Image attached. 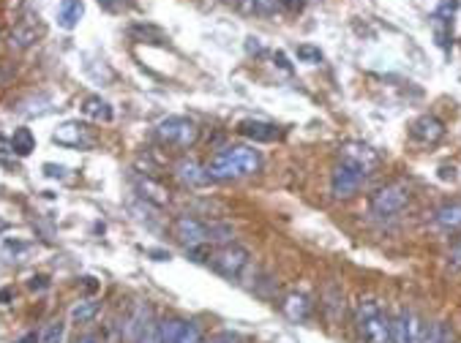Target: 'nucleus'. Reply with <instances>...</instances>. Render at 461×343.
Masks as SVG:
<instances>
[{"mask_svg": "<svg viewBox=\"0 0 461 343\" xmlns=\"http://www.w3.org/2000/svg\"><path fill=\"white\" fill-rule=\"evenodd\" d=\"M260 167H262V155H260V150H254V147H248V145H230V147H221V150L205 164L211 180H243V177L257 174Z\"/></svg>", "mask_w": 461, "mask_h": 343, "instance_id": "nucleus-1", "label": "nucleus"}, {"mask_svg": "<svg viewBox=\"0 0 461 343\" xmlns=\"http://www.w3.org/2000/svg\"><path fill=\"white\" fill-rule=\"evenodd\" d=\"M357 332L366 343H390V319L382 313L379 303L372 297H363L355 308Z\"/></svg>", "mask_w": 461, "mask_h": 343, "instance_id": "nucleus-2", "label": "nucleus"}, {"mask_svg": "<svg viewBox=\"0 0 461 343\" xmlns=\"http://www.w3.org/2000/svg\"><path fill=\"white\" fill-rule=\"evenodd\" d=\"M369 172L363 167H357L347 158H338V164L333 167V174H331V193L333 199H352L355 193L360 191V186L366 183Z\"/></svg>", "mask_w": 461, "mask_h": 343, "instance_id": "nucleus-3", "label": "nucleus"}, {"mask_svg": "<svg viewBox=\"0 0 461 343\" xmlns=\"http://www.w3.org/2000/svg\"><path fill=\"white\" fill-rule=\"evenodd\" d=\"M409 205V189L404 183H388L374 193L372 199V215L379 218V221H388V218H396L404 207Z\"/></svg>", "mask_w": 461, "mask_h": 343, "instance_id": "nucleus-4", "label": "nucleus"}, {"mask_svg": "<svg viewBox=\"0 0 461 343\" xmlns=\"http://www.w3.org/2000/svg\"><path fill=\"white\" fill-rule=\"evenodd\" d=\"M156 137L164 145H175V147H191L199 137V128L189 118H167L156 125Z\"/></svg>", "mask_w": 461, "mask_h": 343, "instance_id": "nucleus-5", "label": "nucleus"}, {"mask_svg": "<svg viewBox=\"0 0 461 343\" xmlns=\"http://www.w3.org/2000/svg\"><path fill=\"white\" fill-rule=\"evenodd\" d=\"M211 264H213V270L221 275V278L235 281L238 275L246 270L248 251L246 248H240V245H224V248H218V251L211 257Z\"/></svg>", "mask_w": 461, "mask_h": 343, "instance_id": "nucleus-6", "label": "nucleus"}, {"mask_svg": "<svg viewBox=\"0 0 461 343\" xmlns=\"http://www.w3.org/2000/svg\"><path fill=\"white\" fill-rule=\"evenodd\" d=\"M175 237L189 251H196L199 245L208 242V226L199 221V218H194V215H180L175 221Z\"/></svg>", "mask_w": 461, "mask_h": 343, "instance_id": "nucleus-7", "label": "nucleus"}, {"mask_svg": "<svg viewBox=\"0 0 461 343\" xmlns=\"http://www.w3.org/2000/svg\"><path fill=\"white\" fill-rule=\"evenodd\" d=\"M421 327H423V322H418L409 310L401 308L390 319V343H418Z\"/></svg>", "mask_w": 461, "mask_h": 343, "instance_id": "nucleus-8", "label": "nucleus"}, {"mask_svg": "<svg viewBox=\"0 0 461 343\" xmlns=\"http://www.w3.org/2000/svg\"><path fill=\"white\" fill-rule=\"evenodd\" d=\"M175 174L186 183V186H191V189H202V186L211 183L208 169H205L199 161H194V158H180L175 164Z\"/></svg>", "mask_w": 461, "mask_h": 343, "instance_id": "nucleus-9", "label": "nucleus"}, {"mask_svg": "<svg viewBox=\"0 0 461 343\" xmlns=\"http://www.w3.org/2000/svg\"><path fill=\"white\" fill-rule=\"evenodd\" d=\"M412 137L418 142H423V145H434V142H440L445 137V125L434 115H423V118H418L412 123Z\"/></svg>", "mask_w": 461, "mask_h": 343, "instance_id": "nucleus-10", "label": "nucleus"}, {"mask_svg": "<svg viewBox=\"0 0 461 343\" xmlns=\"http://www.w3.org/2000/svg\"><path fill=\"white\" fill-rule=\"evenodd\" d=\"M338 158H347V161H352L357 167H363L366 172H372L374 167H377V161H379V155L374 153L369 145H360V142H347V145L341 147Z\"/></svg>", "mask_w": 461, "mask_h": 343, "instance_id": "nucleus-11", "label": "nucleus"}, {"mask_svg": "<svg viewBox=\"0 0 461 343\" xmlns=\"http://www.w3.org/2000/svg\"><path fill=\"white\" fill-rule=\"evenodd\" d=\"M52 139L57 145H69V147H88L93 139L85 134V125H79V123H66V125H60L57 131L52 134Z\"/></svg>", "mask_w": 461, "mask_h": 343, "instance_id": "nucleus-12", "label": "nucleus"}, {"mask_svg": "<svg viewBox=\"0 0 461 343\" xmlns=\"http://www.w3.org/2000/svg\"><path fill=\"white\" fill-rule=\"evenodd\" d=\"M82 14H85V3L82 0H60V6H57V25L63 30H74L79 25Z\"/></svg>", "mask_w": 461, "mask_h": 343, "instance_id": "nucleus-13", "label": "nucleus"}, {"mask_svg": "<svg viewBox=\"0 0 461 343\" xmlns=\"http://www.w3.org/2000/svg\"><path fill=\"white\" fill-rule=\"evenodd\" d=\"M238 131L246 139H251V142H273V139L279 137V128L273 123H262V120H243Z\"/></svg>", "mask_w": 461, "mask_h": 343, "instance_id": "nucleus-14", "label": "nucleus"}, {"mask_svg": "<svg viewBox=\"0 0 461 343\" xmlns=\"http://www.w3.org/2000/svg\"><path fill=\"white\" fill-rule=\"evenodd\" d=\"M434 221L440 229L445 232H459L461 229V205L453 202V205H443L437 213H434Z\"/></svg>", "mask_w": 461, "mask_h": 343, "instance_id": "nucleus-15", "label": "nucleus"}, {"mask_svg": "<svg viewBox=\"0 0 461 343\" xmlns=\"http://www.w3.org/2000/svg\"><path fill=\"white\" fill-rule=\"evenodd\" d=\"M418 343H453V330L445 322H434V325L421 327V338Z\"/></svg>", "mask_w": 461, "mask_h": 343, "instance_id": "nucleus-16", "label": "nucleus"}, {"mask_svg": "<svg viewBox=\"0 0 461 343\" xmlns=\"http://www.w3.org/2000/svg\"><path fill=\"white\" fill-rule=\"evenodd\" d=\"M82 112L88 115L90 120H96V123L112 120V106H109L104 99H99V96H88L85 103H82Z\"/></svg>", "mask_w": 461, "mask_h": 343, "instance_id": "nucleus-17", "label": "nucleus"}, {"mask_svg": "<svg viewBox=\"0 0 461 343\" xmlns=\"http://www.w3.org/2000/svg\"><path fill=\"white\" fill-rule=\"evenodd\" d=\"M284 313H287L292 322H306L309 313H311V305H309V300H306L303 294H289V297L284 300Z\"/></svg>", "mask_w": 461, "mask_h": 343, "instance_id": "nucleus-18", "label": "nucleus"}, {"mask_svg": "<svg viewBox=\"0 0 461 343\" xmlns=\"http://www.w3.org/2000/svg\"><path fill=\"white\" fill-rule=\"evenodd\" d=\"M11 150L19 155V158H25V155H30L35 150V137L30 128H17L14 131V137H11Z\"/></svg>", "mask_w": 461, "mask_h": 343, "instance_id": "nucleus-19", "label": "nucleus"}, {"mask_svg": "<svg viewBox=\"0 0 461 343\" xmlns=\"http://www.w3.org/2000/svg\"><path fill=\"white\" fill-rule=\"evenodd\" d=\"M140 189H142V196L148 199V202H153V205H159V207H164L167 202H170V193L161 189L159 183H153V180H140Z\"/></svg>", "mask_w": 461, "mask_h": 343, "instance_id": "nucleus-20", "label": "nucleus"}, {"mask_svg": "<svg viewBox=\"0 0 461 343\" xmlns=\"http://www.w3.org/2000/svg\"><path fill=\"white\" fill-rule=\"evenodd\" d=\"M96 313H99V303H93V300H82V303H77L74 308H71V322H77V325H88L96 319Z\"/></svg>", "mask_w": 461, "mask_h": 343, "instance_id": "nucleus-21", "label": "nucleus"}, {"mask_svg": "<svg viewBox=\"0 0 461 343\" xmlns=\"http://www.w3.org/2000/svg\"><path fill=\"white\" fill-rule=\"evenodd\" d=\"M183 325L186 322H180V319H164V322H159V343H175Z\"/></svg>", "mask_w": 461, "mask_h": 343, "instance_id": "nucleus-22", "label": "nucleus"}, {"mask_svg": "<svg viewBox=\"0 0 461 343\" xmlns=\"http://www.w3.org/2000/svg\"><path fill=\"white\" fill-rule=\"evenodd\" d=\"M33 41H35V30L28 28V25H19V28L11 30V47H17V50H28Z\"/></svg>", "mask_w": 461, "mask_h": 343, "instance_id": "nucleus-23", "label": "nucleus"}, {"mask_svg": "<svg viewBox=\"0 0 461 343\" xmlns=\"http://www.w3.org/2000/svg\"><path fill=\"white\" fill-rule=\"evenodd\" d=\"M175 343H205V338H202V330H199L194 322H186Z\"/></svg>", "mask_w": 461, "mask_h": 343, "instance_id": "nucleus-24", "label": "nucleus"}, {"mask_svg": "<svg viewBox=\"0 0 461 343\" xmlns=\"http://www.w3.org/2000/svg\"><path fill=\"white\" fill-rule=\"evenodd\" d=\"M232 240V226L227 223H211L208 226V242H230Z\"/></svg>", "mask_w": 461, "mask_h": 343, "instance_id": "nucleus-25", "label": "nucleus"}, {"mask_svg": "<svg viewBox=\"0 0 461 343\" xmlns=\"http://www.w3.org/2000/svg\"><path fill=\"white\" fill-rule=\"evenodd\" d=\"M63 335H66V325L63 322H52V325H47V330H44L41 343H63Z\"/></svg>", "mask_w": 461, "mask_h": 343, "instance_id": "nucleus-26", "label": "nucleus"}, {"mask_svg": "<svg viewBox=\"0 0 461 343\" xmlns=\"http://www.w3.org/2000/svg\"><path fill=\"white\" fill-rule=\"evenodd\" d=\"M279 9V0H251V11L260 17H270Z\"/></svg>", "mask_w": 461, "mask_h": 343, "instance_id": "nucleus-27", "label": "nucleus"}, {"mask_svg": "<svg viewBox=\"0 0 461 343\" xmlns=\"http://www.w3.org/2000/svg\"><path fill=\"white\" fill-rule=\"evenodd\" d=\"M99 6L106 9V11H112V14H123V11H128L134 3H131V0H99Z\"/></svg>", "mask_w": 461, "mask_h": 343, "instance_id": "nucleus-28", "label": "nucleus"}, {"mask_svg": "<svg viewBox=\"0 0 461 343\" xmlns=\"http://www.w3.org/2000/svg\"><path fill=\"white\" fill-rule=\"evenodd\" d=\"M298 57H301V60H306V63H319V60H322V52H319L317 47L303 44V47H298Z\"/></svg>", "mask_w": 461, "mask_h": 343, "instance_id": "nucleus-29", "label": "nucleus"}, {"mask_svg": "<svg viewBox=\"0 0 461 343\" xmlns=\"http://www.w3.org/2000/svg\"><path fill=\"white\" fill-rule=\"evenodd\" d=\"M450 267L461 270V237L453 242V248H450Z\"/></svg>", "mask_w": 461, "mask_h": 343, "instance_id": "nucleus-30", "label": "nucleus"}, {"mask_svg": "<svg viewBox=\"0 0 461 343\" xmlns=\"http://www.w3.org/2000/svg\"><path fill=\"white\" fill-rule=\"evenodd\" d=\"M246 50L251 52V55H260V52H262V41H260L257 35H248V38H246Z\"/></svg>", "mask_w": 461, "mask_h": 343, "instance_id": "nucleus-31", "label": "nucleus"}, {"mask_svg": "<svg viewBox=\"0 0 461 343\" xmlns=\"http://www.w3.org/2000/svg\"><path fill=\"white\" fill-rule=\"evenodd\" d=\"M279 6H282L284 11H292V14H295V11H301L303 9V0H279Z\"/></svg>", "mask_w": 461, "mask_h": 343, "instance_id": "nucleus-32", "label": "nucleus"}, {"mask_svg": "<svg viewBox=\"0 0 461 343\" xmlns=\"http://www.w3.org/2000/svg\"><path fill=\"white\" fill-rule=\"evenodd\" d=\"M211 343H240L238 341V335H232V332H218V335H213Z\"/></svg>", "mask_w": 461, "mask_h": 343, "instance_id": "nucleus-33", "label": "nucleus"}, {"mask_svg": "<svg viewBox=\"0 0 461 343\" xmlns=\"http://www.w3.org/2000/svg\"><path fill=\"white\" fill-rule=\"evenodd\" d=\"M44 172H47L50 177H63V174H66V167H55V164H44Z\"/></svg>", "mask_w": 461, "mask_h": 343, "instance_id": "nucleus-34", "label": "nucleus"}, {"mask_svg": "<svg viewBox=\"0 0 461 343\" xmlns=\"http://www.w3.org/2000/svg\"><path fill=\"white\" fill-rule=\"evenodd\" d=\"M47 286H50V283H47V278H44V275H33V278H30V289H47Z\"/></svg>", "mask_w": 461, "mask_h": 343, "instance_id": "nucleus-35", "label": "nucleus"}, {"mask_svg": "<svg viewBox=\"0 0 461 343\" xmlns=\"http://www.w3.org/2000/svg\"><path fill=\"white\" fill-rule=\"evenodd\" d=\"M14 297V286H6V289H0V303H9Z\"/></svg>", "mask_w": 461, "mask_h": 343, "instance_id": "nucleus-36", "label": "nucleus"}, {"mask_svg": "<svg viewBox=\"0 0 461 343\" xmlns=\"http://www.w3.org/2000/svg\"><path fill=\"white\" fill-rule=\"evenodd\" d=\"M74 343H101V341H99L93 332H85V335H79V338H77Z\"/></svg>", "mask_w": 461, "mask_h": 343, "instance_id": "nucleus-37", "label": "nucleus"}, {"mask_svg": "<svg viewBox=\"0 0 461 343\" xmlns=\"http://www.w3.org/2000/svg\"><path fill=\"white\" fill-rule=\"evenodd\" d=\"M17 343H38V335H35V332H28V335H22Z\"/></svg>", "mask_w": 461, "mask_h": 343, "instance_id": "nucleus-38", "label": "nucleus"}, {"mask_svg": "<svg viewBox=\"0 0 461 343\" xmlns=\"http://www.w3.org/2000/svg\"><path fill=\"white\" fill-rule=\"evenodd\" d=\"M276 60H279V66H282L284 71H289V69H292V66H289V63H287V57H284L282 52H276Z\"/></svg>", "mask_w": 461, "mask_h": 343, "instance_id": "nucleus-39", "label": "nucleus"}, {"mask_svg": "<svg viewBox=\"0 0 461 343\" xmlns=\"http://www.w3.org/2000/svg\"><path fill=\"white\" fill-rule=\"evenodd\" d=\"M238 6H251V0H235Z\"/></svg>", "mask_w": 461, "mask_h": 343, "instance_id": "nucleus-40", "label": "nucleus"}]
</instances>
